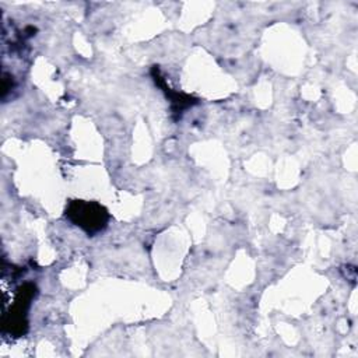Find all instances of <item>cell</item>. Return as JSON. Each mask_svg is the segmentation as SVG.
<instances>
[{
	"instance_id": "1",
	"label": "cell",
	"mask_w": 358,
	"mask_h": 358,
	"mask_svg": "<svg viewBox=\"0 0 358 358\" xmlns=\"http://www.w3.org/2000/svg\"><path fill=\"white\" fill-rule=\"evenodd\" d=\"M70 218L88 232L99 231L106 224V211L95 203L74 201L69 208Z\"/></svg>"
}]
</instances>
